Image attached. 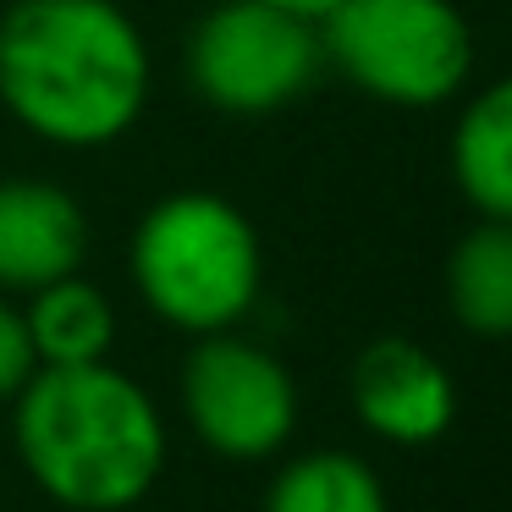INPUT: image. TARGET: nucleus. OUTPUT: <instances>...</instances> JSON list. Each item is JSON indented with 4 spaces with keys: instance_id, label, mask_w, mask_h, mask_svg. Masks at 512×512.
Masks as SVG:
<instances>
[{
    "instance_id": "nucleus-1",
    "label": "nucleus",
    "mask_w": 512,
    "mask_h": 512,
    "mask_svg": "<svg viewBox=\"0 0 512 512\" xmlns=\"http://www.w3.org/2000/svg\"><path fill=\"white\" fill-rule=\"evenodd\" d=\"M149 45L116 0L0 6V105L56 149H111L149 111Z\"/></svg>"
},
{
    "instance_id": "nucleus-2",
    "label": "nucleus",
    "mask_w": 512,
    "mask_h": 512,
    "mask_svg": "<svg viewBox=\"0 0 512 512\" xmlns=\"http://www.w3.org/2000/svg\"><path fill=\"white\" fill-rule=\"evenodd\" d=\"M12 402L17 457L50 501L72 512H127L155 490L166 468V419L111 358L39 364Z\"/></svg>"
},
{
    "instance_id": "nucleus-3",
    "label": "nucleus",
    "mask_w": 512,
    "mask_h": 512,
    "mask_svg": "<svg viewBox=\"0 0 512 512\" xmlns=\"http://www.w3.org/2000/svg\"><path fill=\"white\" fill-rule=\"evenodd\" d=\"M127 276L171 331H237L265 287V243L226 193L177 188L138 215Z\"/></svg>"
},
{
    "instance_id": "nucleus-4",
    "label": "nucleus",
    "mask_w": 512,
    "mask_h": 512,
    "mask_svg": "<svg viewBox=\"0 0 512 512\" xmlns=\"http://www.w3.org/2000/svg\"><path fill=\"white\" fill-rule=\"evenodd\" d=\"M320 56L369 100L435 111L468 89L474 28L457 0H336L320 17Z\"/></svg>"
},
{
    "instance_id": "nucleus-5",
    "label": "nucleus",
    "mask_w": 512,
    "mask_h": 512,
    "mask_svg": "<svg viewBox=\"0 0 512 512\" xmlns=\"http://www.w3.org/2000/svg\"><path fill=\"white\" fill-rule=\"evenodd\" d=\"M320 56V23L270 6V0H221L193 23L182 45V72L193 94L221 116H276L314 89Z\"/></svg>"
},
{
    "instance_id": "nucleus-6",
    "label": "nucleus",
    "mask_w": 512,
    "mask_h": 512,
    "mask_svg": "<svg viewBox=\"0 0 512 512\" xmlns=\"http://www.w3.org/2000/svg\"><path fill=\"white\" fill-rule=\"evenodd\" d=\"M182 413L210 452L259 463L298 430V380L265 342L210 331L182 358Z\"/></svg>"
},
{
    "instance_id": "nucleus-7",
    "label": "nucleus",
    "mask_w": 512,
    "mask_h": 512,
    "mask_svg": "<svg viewBox=\"0 0 512 512\" xmlns=\"http://www.w3.org/2000/svg\"><path fill=\"white\" fill-rule=\"evenodd\" d=\"M347 391H353L358 424L391 446H430L457 419L452 369L408 336H375L353 358Z\"/></svg>"
},
{
    "instance_id": "nucleus-8",
    "label": "nucleus",
    "mask_w": 512,
    "mask_h": 512,
    "mask_svg": "<svg viewBox=\"0 0 512 512\" xmlns=\"http://www.w3.org/2000/svg\"><path fill=\"white\" fill-rule=\"evenodd\" d=\"M89 254V215L50 177H0V292L28 298L78 276Z\"/></svg>"
},
{
    "instance_id": "nucleus-9",
    "label": "nucleus",
    "mask_w": 512,
    "mask_h": 512,
    "mask_svg": "<svg viewBox=\"0 0 512 512\" xmlns=\"http://www.w3.org/2000/svg\"><path fill=\"white\" fill-rule=\"evenodd\" d=\"M452 182L468 210L512 221V72L474 94L452 127Z\"/></svg>"
},
{
    "instance_id": "nucleus-10",
    "label": "nucleus",
    "mask_w": 512,
    "mask_h": 512,
    "mask_svg": "<svg viewBox=\"0 0 512 512\" xmlns=\"http://www.w3.org/2000/svg\"><path fill=\"white\" fill-rule=\"evenodd\" d=\"M446 309L479 342L512 336V221L479 215L446 254Z\"/></svg>"
},
{
    "instance_id": "nucleus-11",
    "label": "nucleus",
    "mask_w": 512,
    "mask_h": 512,
    "mask_svg": "<svg viewBox=\"0 0 512 512\" xmlns=\"http://www.w3.org/2000/svg\"><path fill=\"white\" fill-rule=\"evenodd\" d=\"M23 320L39 364H100L116 347V309L94 281H83V270L28 292Z\"/></svg>"
},
{
    "instance_id": "nucleus-12",
    "label": "nucleus",
    "mask_w": 512,
    "mask_h": 512,
    "mask_svg": "<svg viewBox=\"0 0 512 512\" xmlns=\"http://www.w3.org/2000/svg\"><path fill=\"white\" fill-rule=\"evenodd\" d=\"M265 512H391L380 474L353 452H303L270 479Z\"/></svg>"
},
{
    "instance_id": "nucleus-13",
    "label": "nucleus",
    "mask_w": 512,
    "mask_h": 512,
    "mask_svg": "<svg viewBox=\"0 0 512 512\" xmlns=\"http://www.w3.org/2000/svg\"><path fill=\"white\" fill-rule=\"evenodd\" d=\"M34 369H39V353H34V336H28V320L0 292V402H12L34 380Z\"/></svg>"
},
{
    "instance_id": "nucleus-14",
    "label": "nucleus",
    "mask_w": 512,
    "mask_h": 512,
    "mask_svg": "<svg viewBox=\"0 0 512 512\" xmlns=\"http://www.w3.org/2000/svg\"><path fill=\"white\" fill-rule=\"evenodd\" d=\"M270 6H287V12H298V17H309V23H320V17L331 12L336 0H270Z\"/></svg>"
}]
</instances>
